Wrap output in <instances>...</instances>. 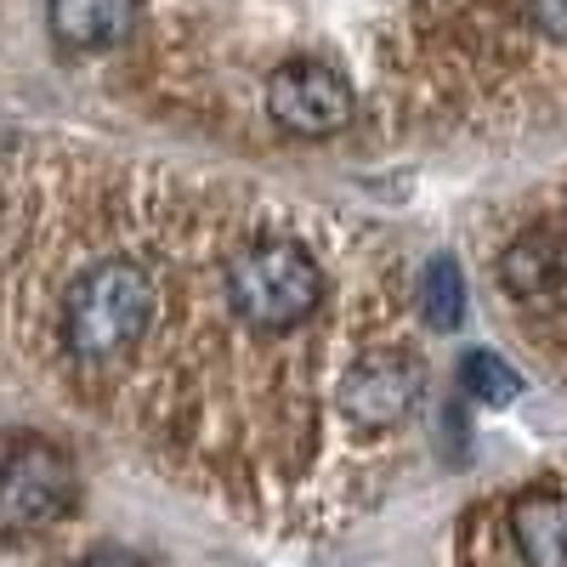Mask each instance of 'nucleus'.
<instances>
[{
  "label": "nucleus",
  "instance_id": "nucleus-1",
  "mask_svg": "<svg viewBox=\"0 0 567 567\" xmlns=\"http://www.w3.org/2000/svg\"><path fill=\"white\" fill-rule=\"evenodd\" d=\"M250 114L284 142H329L363 125V97L341 63L278 58L250 85Z\"/></svg>",
  "mask_w": 567,
  "mask_h": 567
},
{
  "label": "nucleus",
  "instance_id": "nucleus-2",
  "mask_svg": "<svg viewBox=\"0 0 567 567\" xmlns=\"http://www.w3.org/2000/svg\"><path fill=\"white\" fill-rule=\"evenodd\" d=\"M425 398V363L403 341H381L347 363L336 386V414L358 432H398Z\"/></svg>",
  "mask_w": 567,
  "mask_h": 567
},
{
  "label": "nucleus",
  "instance_id": "nucleus-3",
  "mask_svg": "<svg viewBox=\"0 0 567 567\" xmlns=\"http://www.w3.org/2000/svg\"><path fill=\"white\" fill-rule=\"evenodd\" d=\"M74 505V465L45 437H12L7 443V488H0V516L12 534L45 528Z\"/></svg>",
  "mask_w": 567,
  "mask_h": 567
},
{
  "label": "nucleus",
  "instance_id": "nucleus-4",
  "mask_svg": "<svg viewBox=\"0 0 567 567\" xmlns=\"http://www.w3.org/2000/svg\"><path fill=\"white\" fill-rule=\"evenodd\" d=\"M136 12H142V0H45L52 40L74 58L120 52L136 29Z\"/></svg>",
  "mask_w": 567,
  "mask_h": 567
},
{
  "label": "nucleus",
  "instance_id": "nucleus-5",
  "mask_svg": "<svg viewBox=\"0 0 567 567\" xmlns=\"http://www.w3.org/2000/svg\"><path fill=\"white\" fill-rule=\"evenodd\" d=\"M511 539L528 567H567V499L523 494L511 505Z\"/></svg>",
  "mask_w": 567,
  "mask_h": 567
},
{
  "label": "nucleus",
  "instance_id": "nucleus-6",
  "mask_svg": "<svg viewBox=\"0 0 567 567\" xmlns=\"http://www.w3.org/2000/svg\"><path fill=\"white\" fill-rule=\"evenodd\" d=\"M414 307H420V318L432 329H454L465 318V284H460L454 256H437L432 267L414 278Z\"/></svg>",
  "mask_w": 567,
  "mask_h": 567
},
{
  "label": "nucleus",
  "instance_id": "nucleus-7",
  "mask_svg": "<svg viewBox=\"0 0 567 567\" xmlns=\"http://www.w3.org/2000/svg\"><path fill=\"white\" fill-rule=\"evenodd\" d=\"M460 386L477 398V403H488V409H505V403H516V392H523L516 369H511L499 352H471V358L460 363Z\"/></svg>",
  "mask_w": 567,
  "mask_h": 567
},
{
  "label": "nucleus",
  "instance_id": "nucleus-8",
  "mask_svg": "<svg viewBox=\"0 0 567 567\" xmlns=\"http://www.w3.org/2000/svg\"><path fill=\"white\" fill-rule=\"evenodd\" d=\"M80 567H142V556H131V550H97V556H85Z\"/></svg>",
  "mask_w": 567,
  "mask_h": 567
}]
</instances>
